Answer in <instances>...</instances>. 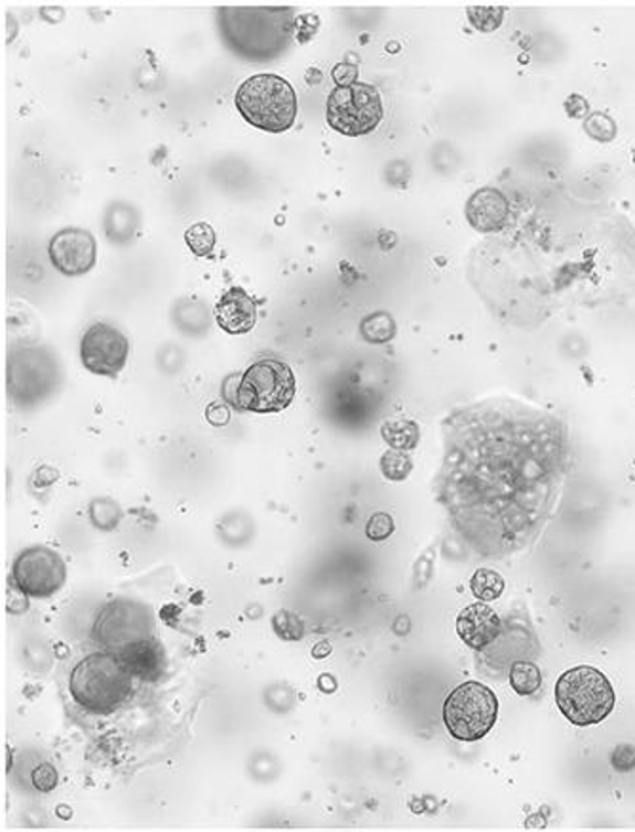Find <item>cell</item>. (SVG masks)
Returning <instances> with one entry per match:
<instances>
[{"instance_id":"cell-1","label":"cell","mask_w":635,"mask_h":832,"mask_svg":"<svg viewBox=\"0 0 635 832\" xmlns=\"http://www.w3.org/2000/svg\"><path fill=\"white\" fill-rule=\"evenodd\" d=\"M445 494L479 555L529 546L560 489L565 431L550 415L508 399L476 403L447 424Z\"/></svg>"},{"instance_id":"cell-2","label":"cell","mask_w":635,"mask_h":832,"mask_svg":"<svg viewBox=\"0 0 635 832\" xmlns=\"http://www.w3.org/2000/svg\"><path fill=\"white\" fill-rule=\"evenodd\" d=\"M215 14L226 49L247 62H273L294 42V8H218Z\"/></svg>"},{"instance_id":"cell-3","label":"cell","mask_w":635,"mask_h":832,"mask_svg":"<svg viewBox=\"0 0 635 832\" xmlns=\"http://www.w3.org/2000/svg\"><path fill=\"white\" fill-rule=\"evenodd\" d=\"M131 681L134 676L126 671L117 654L96 652L86 655L73 669L68 692L92 715H110L131 696Z\"/></svg>"},{"instance_id":"cell-4","label":"cell","mask_w":635,"mask_h":832,"mask_svg":"<svg viewBox=\"0 0 635 832\" xmlns=\"http://www.w3.org/2000/svg\"><path fill=\"white\" fill-rule=\"evenodd\" d=\"M234 105L250 126L268 134L289 130L299 110L294 86L286 78L271 73L250 76L236 89Z\"/></svg>"},{"instance_id":"cell-5","label":"cell","mask_w":635,"mask_h":832,"mask_svg":"<svg viewBox=\"0 0 635 832\" xmlns=\"http://www.w3.org/2000/svg\"><path fill=\"white\" fill-rule=\"evenodd\" d=\"M615 690L602 671L588 665L569 669L555 684V703L574 726L600 724L615 710Z\"/></svg>"},{"instance_id":"cell-6","label":"cell","mask_w":635,"mask_h":832,"mask_svg":"<svg viewBox=\"0 0 635 832\" xmlns=\"http://www.w3.org/2000/svg\"><path fill=\"white\" fill-rule=\"evenodd\" d=\"M297 383L292 367L281 360L263 358L240 376L234 405L240 410L271 415L287 409L294 402Z\"/></svg>"},{"instance_id":"cell-7","label":"cell","mask_w":635,"mask_h":832,"mask_svg":"<svg viewBox=\"0 0 635 832\" xmlns=\"http://www.w3.org/2000/svg\"><path fill=\"white\" fill-rule=\"evenodd\" d=\"M499 718V697L481 683H465L444 703V723L458 742L484 739Z\"/></svg>"},{"instance_id":"cell-8","label":"cell","mask_w":635,"mask_h":832,"mask_svg":"<svg viewBox=\"0 0 635 832\" xmlns=\"http://www.w3.org/2000/svg\"><path fill=\"white\" fill-rule=\"evenodd\" d=\"M62 376L60 362L49 349H14L8 355V390L23 407L41 403L57 388Z\"/></svg>"},{"instance_id":"cell-9","label":"cell","mask_w":635,"mask_h":832,"mask_svg":"<svg viewBox=\"0 0 635 832\" xmlns=\"http://www.w3.org/2000/svg\"><path fill=\"white\" fill-rule=\"evenodd\" d=\"M383 117L381 94L369 84L337 86L329 94L326 118L329 126L342 136L360 137L371 134Z\"/></svg>"},{"instance_id":"cell-10","label":"cell","mask_w":635,"mask_h":832,"mask_svg":"<svg viewBox=\"0 0 635 832\" xmlns=\"http://www.w3.org/2000/svg\"><path fill=\"white\" fill-rule=\"evenodd\" d=\"M94 637L107 649L120 650L131 642L155 637L151 610L130 599L110 600L97 616Z\"/></svg>"},{"instance_id":"cell-11","label":"cell","mask_w":635,"mask_h":832,"mask_svg":"<svg viewBox=\"0 0 635 832\" xmlns=\"http://www.w3.org/2000/svg\"><path fill=\"white\" fill-rule=\"evenodd\" d=\"M12 580L29 599H50L67 580V566L62 555L50 547H29L15 557Z\"/></svg>"},{"instance_id":"cell-12","label":"cell","mask_w":635,"mask_h":832,"mask_svg":"<svg viewBox=\"0 0 635 832\" xmlns=\"http://www.w3.org/2000/svg\"><path fill=\"white\" fill-rule=\"evenodd\" d=\"M130 342L123 331L97 321L81 341V360L86 371L99 376H117L128 362Z\"/></svg>"},{"instance_id":"cell-13","label":"cell","mask_w":635,"mask_h":832,"mask_svg":"<svg viewBox=\"0 0 635 832\" xmlns=\"http://www.w3.org/2000/svg\"><path fill=\"white\" fill-rule=\"evenodd\" d=\"M49 255L57 273L78 278L96 267V238L83 228H63L50 239Z\"/></svg>"},{"instance_id":"cell-14","label":"cell","mask_w":635,"mask_h":832,"mask_svg":"<svg viewBox=\"0 0 635 832\" xmlns=\"http://www.w3.org/2000/svg\"><path fill=\"white\" fill-rule=\"evenodd\" d=\"M457 633L472 650H484L499 639L502 623L491 607L476 602L458 615Z\"/></svg>"},{"instance_id":"cell-15","label":"cell","mask_w":635,"mask_h":832,"mask_svg":"<svg viewBox=\"0 0 635 832\" xmlns=\"http://www.w3.org/2000/svg\"><path fill=\"white\" fill-rule=\"evenodd\" d=\"M118 660L137 681L157 683L166 673V654L158 639L131 642L117 650Z\"/></svg>"},{"instance_id":"cell-16","label":"cell","mask_w":635,"mask_h":832,"mask_svg":"<svg viewBox=\"0 0 635 832\" xmlns=\"http://www.w3.org/2000/svg\"><path fill=\"white\" fill-rule=\"evenodd\" d=\"M215 321L229 334L250 333L257 323V302L242 287H231L215 305Z\"/></svg>"},{"instance_id":"cell-17","label":"cell","mask_w":635,"mask_h":832,"mask_svg":"<svg viewBox=\"0 0 635 832\" xmlns=\"http://www.w3.org/2000/svg\"><path fill=\"white\" fill-rule=\"evenodd\" d=\"M510 213L508 200L497 189H479L472 194L466 205V217L479 233H495L502 225Z\"/></svg>"},{"instance_id":"cell-18","label":"cell","mask_w":635,"mask_h":832,"mask_svg":"<svg viewBox=\"0 0 635 832\" xmlns=\"http://www.w3.org/2000/svg\"><path fill=\"white\" fill-rule=\"evenodd\" d=\"M103 228L113 244H128L136 236V210L126 204L110 205L103 221Z\"/></svg>"},{"instance_id":"cell-19","label":"cell","mask_w":635,"mask_h":832,"mask_svg":"<svg viewBox=\"0 0 635 832\" xmlns=\"http://www.w3.org/2000/svg\"><path fill=\"white\" fill-rule=\"evenodd\" d=\"M384 441L396 450H411L415 449L419 444V426L411 420H390L384 423L381 428Z\"/></svg>"},{"instance_id":"cell-20","label":"cell","mask_w":635,"mask_h":832,"mask_svg":"<svg viewBox=\"0 0 635 832\" xmlns=\"http://www.w3.org/2000/svg\"><path fill=\"white\" fill-rule=\"evenodd\" d=\"M360 333L371 344H384L396 337V321L389 312H375L362 321Z\"/></svg>"},{"instance_id":"cell-21","label":"cell","mask_w":635,"mask_h":832,"mask_svg":"<svg viewBox=\"0 0 635 832\" xmlns=\"http://www.w3.org/2000/svg\"><path fill=\"white\" fill-rule=\"evenodd\" d=\"M472 594L481 602L499 599L505 591V578L491 568H478L470 580Z\"/></svg>"},{"instance_id":"cell-22","label":"cell","mask_w":635,"mask_h":832,"mask_svg":"<svg viewBox=\"0 0 635 832\" xmlns=\"http://www.w3.org/2000/svg\"><path fill=\"white\" fill-rule=\"evenodd\" d=\"M510 684L519 696H533L542 684V673L533 662H516L510 669Z\"/></svg>"},{"instance_id":"cell-23","label":"cell","mask_w":635,"mask_h":832,"mask_svg":"<svg viewBox=\"0 0 635 832\" xmlns=\"http://www.w3.org/2000/svg\"><path fill=\"white\" fill-rule=\"evenodd\" d=\"M184 242L197 257H205L213 252L218 236L213 231L212 225L208 223H197V225L189 226L187 233H184Z\"/></svg>"},{"instance_id":"cell-24","label":"cell","mask_w":635,"mask_h":832,"mask_svg":"<svg viewBox=\"0 0 635 832\" xmlns=\"http://www.w3.org/2000/svg\"><path fill=\"white\" fill-rule=\"evenodd\" d=\"M381 471L389 481H403L411 476L413 462L402 450L390 449L381 458Z\"/></svg>"},{"instance_id":"cell-25","label":"cell","mask_w":635,"mask_h":832,"mask_svg":"<svg viewBox=\"0 0 635 832\" xmlns=\"http://www.w3.org/2000/svg\"><path fill=\"white\" fill-rule=\"evenodd\" d=\"M273 628L282 641H301L303 634H305V623L292 610L276 612L273 618Z\"/></svg>"},{"instance_id":"cell-26","label":"cell","mask_w":635,"mask_h":832,"mask_svg":"<svg viewBox=\"0 0 635 832\" xmlns=\"http://www.w3.org/2000/svg\"><path fill=\"white\" fill-rule=\"evenodd\" d=\"M584 130L597 143H611L616 137L615 120L605 113H592L584 122Z\"/></svg>"},{"instance_id":"cell-27","label":"cell","mask_w":635,"mask_h":832,"mask_svg":"<svg viewBox=\"0 0 635 832\" xmlns=\"http://www.w3.org/2000/svg\"><path fill=\"white\" fill-rule=\"evenodd\" d=\"M89 518H92V523L97 529L110 531L120 521V508L115 502H110V500H96L92 504V508H89Z\"/></svg>"},{"instance_id":"cell-28","label":"cell","mask_w":635,"mask_h":832,"mask_svg":"<svg viewBox=\"0 0 635 832\" xmlns=\"http://www.w3.org/2000/svg\"><path fill=\"white\" fill-rule=\"evenodd\" d=\"M502 14H505L502 8H468V18L474 23V28H478L479 31H493V29L499 28Z\"/></svg>"},{"instance_id":"cell-29","label":"cell","mask_w":635,"mask_h":832,"mask_svg":"<svg viewBox=\"0 0 635 832\" xmlns=\"http://www.w3.org/2000/svg\"><path fill=\"white\" fill-rule=\"evenodd\" d=\"M394 519L390 518L389 513H375L371 515L366 526V534L369 540L373 542H383V540L390 538L394 533Z\"/></svg>"},{"instance_id":"cell-30","label":"cell","mask_w":635,"mask_h":832,"mask_svg":"<svg viewBox=\"0 0 635 832\" xmlns=\"http://www.w3.org/2000/svg\"><path fill=\"white\" fill-rule=\"evenodd\" d=\"M31 779H33V785L39 791L50 792L54 791L55 787H57L60 776H57V770H55L54 766L46 762V765L34 768Z\"/></svg>"},{"instance_id":"cell-31","label":"cell","mask_w":635,"mask_h":832,"mask_svg":"<svg viewBox=\"0 0 635 832\" xmlns=\"http://www.w3.org/2000/svg\"><path fill=\"white\" fill-rule=\"evenodd\" d=\"M611 765L616 771H629L635 768V747L634 745H618L613 755H611Z\"/></svg>"},{"instance_id":"cell-32","label":"cell","mask_w":635,"mask_h":832,"mask_svg":"<svg viewBox=\"0 0 635 832\" xmlns=\"http://www.w3.org/2000/svg\"><path fill=\"white\" fill-rule=\"evenodd\" d=\"M565 110H568L569 118H588L590 117V103L586 102V97L573 94L565 102Z\"/></svg>"},{"instance_id":"cell-33","label":"cell","mask_w":635,"mask_h":832,"mask_svg":"<svg viewBox=\"0 0 635 832\" xmlns=\"http://www.w3.org/2000/svg\"><path fill=\"white\" fill-rule=\"evenodd\" d=\"M334 78L339 86L354 84L356 78H358V68H356L354 65H345V63H341V65L335 67Z\"/></svg>"},{"instance_id":"cell-34","label":"cell","mask_w":635,"mask_h":832,"mask_svg":"<svg viewBox=\"0 0 635 832\" xmlns=\"http://www.w3.org/2000/svg\"><path fill=\"white\" fill-rule=\"evenodd\" d=\"M318 684H320L321 692H326V694H331L337 689V683L329 675H321Z\"/></svg>"},{"instance_id":"cell-35","label":"cell","mask_w":635,"mask_h":832,"mask_svg":"<svg viewBox=\"0 0 635 832\" xmlns=\"http://www.w3.org/2000/svg\"><path fill=\"white\" fill-rule=\"evenodd\" d=\"M329 654H331V647H329V642H320V644H318V647L313 650V655H315V658H326V655Z\"/></svg>"}]
</instances>
